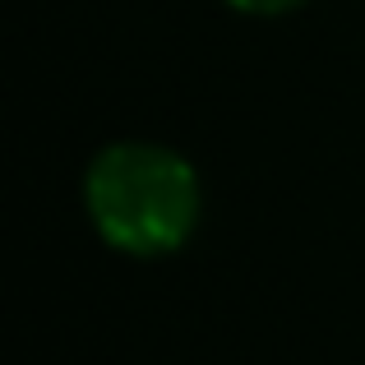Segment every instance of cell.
I'll list each match as a JSON object with an SVG mask.
<instances>
[{"instance_id": "7a4b0ae2", "label": "cell", "mask_w": 365, "mask_h": 365, "mask_svg": "<svg viewBox=\"0 0 365 365\" xmlns=\"http://www.w3.org/2000/svg\"><path fill=\"white\" fill-rule=\"evenodd\" d=\"M227 5L245 9V14H282V9L301 5V0H227Z\"/></svg>"}, {"instance_id": "6da1fadb", "label": "cell", "mask_w": 365, "mask_h": 365, "mask_svg": "<svg viewBox=\"0 0 365 365\" xmlns=\"http://www.w3.org/2000/svg\"><path fill=\"white\" fill-rule=\"evenodd\" d=\"M88 217L102 241L125 255H167L199 222V180L162 143H111L83 180Z\"/></svg>"}]
</instances>
